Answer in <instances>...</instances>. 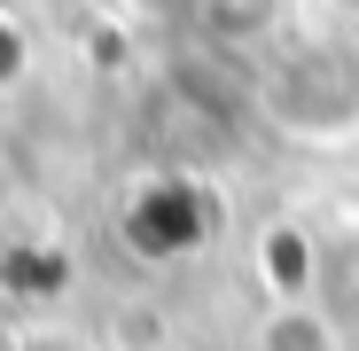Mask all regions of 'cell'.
<instances>
[{
	"mask_svg": "<svg viewBox=\"0 0 359 351\" xmlns=\"http://www.w3.org/2000/svg\"><path fill=\"white\" fill-rule=\"evenodd\" d=\"M266 125L289 141H336L359 125V47L351 39H289L258 78Z\"/></svg>",
	"mask_w": 359,
	"mask_h": 351,
	"instance_id": "1",
	"label": "cell"
},
{
	"mask_svg": "<svg viewBox=\"0 0 359 351\" xmlns=\"http://www.w3.org/2000/svg\"><path fill=\"white\" fill-rule=\"evenodd\" d=\"M336 343H344V320H328V305H281L258 328V351H336Z\"/></svg>",
	"mask_w": 359,
	"mask_h": 351,
	"instance_id": "2",
	"label": "cell"
}]
</instances>
